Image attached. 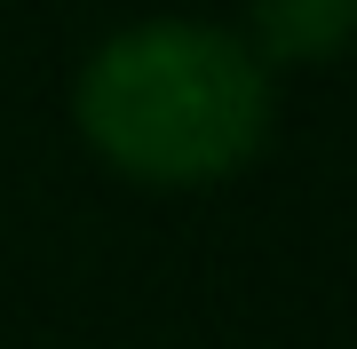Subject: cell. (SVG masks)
<instances>
[{"label":"cell","instance_id":"obj_2","mask_svg":"<svg viewBox=\"0 0 357 349\" xmlns=\"http://www.w3.org/2000/svg\"><path fill=\"white\" fill-rule=\"evenodd\" d=\"M349 24L357 0H246L255 56H270V64H326V56H342Z\"/></svg>","mask_w":357,"mask_h":349},{"label":"cell","instance_id":"obj_1","mask_svg":"<svg viewBox=\"0 0 357 349\" xmlns=\"http://www.w3.org/2000/svg\"><path fill=\"white\" fill-rule=\"evenodd\" d=\"M72 119L103 167L151 191L238 175L270 143V64L238 32L199 16H143L112 32L72 79Z\"/></svg>","mask_w":357,"mask_h":349}]
</instances>
